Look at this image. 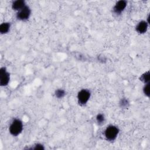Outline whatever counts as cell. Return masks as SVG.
Returning <instances> with one entry per match:
<instances>
[{
	"mask_svg": "<svg viewBox=\"0 0 150 150\" xmlns=\"http://www.w3.org/2000/svg\"><path fill=\"white\" fill-rule=\"evenodd\" d=\"M23 128L22 121L19 119H15L9 125V131L12 135L16 137L22 132Z\"/></svg>",
	"mask_w": 150,
	"mask_h": 150,
	"instance_id": "1",
	"label": "cell"
},
{
	"mask_svg": "<svg viewBox=\"0 0 150 150\" xmlns=\"http://www.w3.org/2000/svg\"><path fill=\"white\" fill-rule=\"evenodd\" d=\"M119 131L120 130L117 126L110 125L105 129L104 136L108 141H112L116 139L119 134Z\"/></svg>",
	"mask_w": 150,
	"mask_h": 150,
	"instance_id": "2",
	"label": "cell"
},
{
	"mask_svg": "<svg viewBox=\"0 0 150 150\" xmlns=\"http://www.w3.org/2000/svg\"><path fill=\"white\" fill-rule=\"evenodd\" d=\"M91 96L90 91L87 89L81 90L77 94L78 102L80 105H85L89 100Z\"/></svg>",
	"mask_w": 150,
	"mask_h": 150,
	"instance_id": "3",
	"label": "cell"
},
{
	"mask_svg": "<svg viewBox=\"0 0 150 150\" xmlns=\"http://www.w3.org/2000/svg\"><path fill=\"white\" fill-rule=\"evenodd\" d=\"M31 10L29 6H25L21 10L19 11L16 13V18L20 21H26L30 17Z\"/></svg>",
	"mask_w": 150,
	"mask_h": 150,
	"instance_id": "4",
	"label": "cell"
},
{
	"mask_svg": "<svg viewBox=\"0 0 150 150\" xmlns=\"http://www.w3.org/2000/svg\"><path fill=\"white\" fill-rule=\"evenodd\" d=\"M10 80L9 73L6 71L5 67H2L0 69V84L1 86H6Z\"/></svg>",
	"mask_w": 150,
	"mask_h": 150,
	"instance_id": "5",
	"label": "cell"
},
{
	"mask_svg": "<svg viewBox=\"0 0 150 150\" xmlns=\"http://www.w3.org/2000/svg\"><path fill=\"white\" fill-rule=\"evenodd\" d=\"M127 2L125 1H118L113 8V12L117 15L121 14V12L125 9L127 6Z\"/></svg>",
	"mask_w": 150,
	"mask_h": 150,
	"instance_id": "6",
	"label": "cell"
},
{
	"mask_svg": "<svg viewBox=\"0 0 150 150\" xmlns=\"http://www.w3.org/2000/svg\"><path fill=\"white\" fill-rule=\"evenodd\" d=\"M148 29V22L145 21H140L136 26V30L140 34L144 33Z\"/></svg>",
	"mask_w": 150,
	"mask_h": 150,
	"instance_id": "7",
	"label": "cell"
},
{
	"mask_svg": "<svg viewBox=\"0 0 150 150\" xmlns=\"http://www.w3.org/2000/svg\"><path fill=\"white\" fill-rule=\"evenodd\" d=\"M26 6L25 2L23 0H17L14 1L12 4V8L13 10L20 11Z\"/></svg>",
	"mask_w": 150,
	"mask_h": 150,
	"instance_id": "8",
	"label": "cell"
},
{
	"mask_svg": "<svg viewBox=\"0 0 150 150\" xmlns=\"http://www.w3.org/2000/svg\"><path fill=\"white\" fill-rule=\"evenodd\" d=\"M11 24L9 22H4L0 25V33L1 34L7 33L10 29Z\"/></svg>",
	"mask_w": 150,
	"mask_h": 150,
	"instance_id": "9",
	"label": "cell"
},
{
	"mask_svg": "<svg viewBox=\"0 0 150 150\" xmlns=\"http://www.w3.org/2000/svg\"><path fill=\"white\" fill-rule=\"evenodd\" d=\"M141 80L144 81L145 83H149V72L147 71L145 72V73H144L140 78Z\"/></svg>",
	"mask_w": 150,
	"mask_h": 150,
	"instance_id": "10",
	"label": "cell"
},
{
	"mask_svg": "<svg viewBox=\"0 0 150 150\" xmlns=\"http://www.w3.org/2000/svg\"><path fill=\"white\" fill-rule=\"evenodd\" d=\"M55 96L58 98H62L65 96V91L63 89H57L55 91Z\"/></svg>",
	"mask_w": 150,
	"mask_h": 150,
	"instance_id": "11",
	"label": "cell"
},
{
	"mask_svg": "<svg viewBox=\"0 0 150 150\" xmlns=\"http://www.w3.org/2000/svg\"><path fill=\"white\" fill-rule=\"evenodd\" d=\"M96 121L99 125L103 124L105 121V117H104V114H101V113L97 114V115L96 116Z\"/></svg>",
	"mask_w": 150,
	"mask_h": 150,
	"instance_id": "12",
	"label": "cell"
},
{
	"mask_svg": "<svg viewBox=\"0 0 150 150\" xmlns=\"http://www.w3.org/2000/svg\"><path fill=\"white\" fill-rule=\"evenodd\" d=\"M120 105L122 108H127L128 105V101L126 98H122L120 101Z\"/></svg>",
	"mask_w": 150,
	"mask_h": 150,
	"instance_id": "13",
	"label": "cell"
},
{
	"mask_svg": "<svg viewBox=\"0 0 150 150\" xmlns=\"http://www.w3.org/2000/svg\"><path fill=\"white\" fill-rule=\"evenodd\" d=\"M143 91L144 94L146 96H147L148 97L149 96V83H146V84L144 87Z\"/></svg>",
	"mask_w": 150,
	"mask_h": 150,
	"instance_id": "14",
	"label": "cell"
},
{
	"mask_svg": "<svg viewBox=\"0 0 150 150\" xmlns=\"http://www.w3.org/2000/svg\"><path fill=\"white\" fill-rule=\"evenodd\" d=\"M32 149H43L44 147H43V145L40 144H36L35 145V147L32 148Z\"/></svg>",
	"mask_w": 150,
	"mask_h": 150,
	"instance_id": "15",
	"label": "cell"
}]
</instances>
